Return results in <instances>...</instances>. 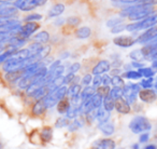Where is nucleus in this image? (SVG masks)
Returning <instances> with one entry per match:
<instances>
[{
  "instance_id": "1",
  "label": "nucleus",
  "mask_w": 157,
  "mask_h": 149,
  "mask_svg": "<svg viewBox=\"0 0 157 149\" xmlns=\"http://www.w3.org/2000/svg\"><path fill=\"white\" fill-rule=\"evenodd\" d=\"M129 129L135 134L146 133V132L152 129V124H151V122L148 121L147 118H145L143 116H137L130 121Z\"/></svg>"
},
{
  "instance_id": "2",
  "label": "nucleus",
  "mask_w": 157,
  "mask_h": 149,
  "mask_svg": "<svg viewBox=\"0 0 157 149\" xmlns=\"http://www.w3.org/2000/svg\"><path fill=\"white\" fill-rule=\"evenodd\" d=\"M157 25V14H152L148 18L141 20L140 22L132 23V24L126 25V29L129 31L141 30V29H148Z\"/></svg>"
},
{
  "instance_id": "3",
  "label": "nucleus",
  "mask_w": 157,
  "mask_h": 149,
  "mask_svg": "<svg viewBox=\"0 0 157 149\" xmlns=\"http://www.w3.org/2000/svg\"><path fill=\"white\" fill-rule=\"evenodd\" d=\"M68 93V88L65 86L59 87L58 89L54 90L53 92H51L48 96H45V102H46V107H52V106L56 105L59 101L66 97Z\"/></svg>"
},
{
  "instance_id": "4",
  "label": "nucleus",
  "mask_w": 157,
  "mask_h": 149,
  "mask_svg": "<svg viewBox=\"0 0 157 149\" xmlns=\"http://www.w3.org/2000/svg\"><path fill=\"white\" fill-rule=\"evenodd\" d=\"M26 66H28L27 59L26 61H22V59H18L16 57L12 56L11 58H9L7 62L3 63V70L7 72L16 71V70L24 69Z\"/></svg>"
},
{
  "instance_id": "5",
  "label": "nucleus",
  "mask_w": 157,
  "mask_h": 149,
  "mask_svg": "<svg viewBox=\"0 0 157 149\" xmlns=\"http://www.w3.org/2000/svg\"><path fill=\"white\" fill-rule=\"evenodd\" d=\"M46 2V0H16L14 7L22 11H30L35 8L42 6Z\"/></svg>"
},
{
  "instance_id": "6",
  "label": "nucleus",
  "mask_w": 157,
  "mask_h": 149,
  "mask_svg": "<svg viewBox=\"0 0 157 149\" xmlns=\"http://www.w3.org/2000/svg\"><path fill=\"white\" fill-rule=\"evenodd\" d=\"M38 28H39V25H38L37 23L29 22V23H27L26 25H24V26L21 27V29L17 31L16 36L20 37V38H22V39L27 40V38H28L30 35H33V34L35 33Z\"/></svg>"
},
{
  "instance_id": "7",
  "label": "nucleus",
  "mask_w": 157,
  "mask_h": 149,
  "mask_svg": "<svg viewBox=\"0 0 157 149\" xmlns=\"http://www.w3.org/2000/svg\"><path fill=\"white\" fill-rule=\"evenodd\" d=\"M154 13V9H153L152 6H146L143 5V7L141 8L140 10H138L137 12H135L133 14H131L129 16V20L131 21H139L142 20V18H148L150 15Z\"/></svg>"
},
{
  "instance_id": "8",
  "label": "nucleus",
  "mask_w": 157,
  "mask_h": 149,
  "mask_svg": "<svg viewBox=\"0 0 157 149\" xmlns=\"http://www.w3.org/2000/svg\"><path fill=\"white\" fill-rule=\"evenodd\" d=\"M115 142L111 138H100L92 144V149H115Z\"/></svg>"
},
{
  "instance_id": "9",
  "label": "nucleus",
  "mask_w": 157,
  "mask_h": 149,
  "mask_svg": "<svg viewBox=\"0 0 157 149\" xmlns=\"http://www.w3.org/2000/svg\"><path fill=\"white\" fill-rule=\"evenodd\" d=\"M156 36H157V26H154L152 28H148L145 33H143L140 37H138L136 42H139V43H148Z\"/></svg>"
},
{
  "instance_id": "10",
  "label": "nucleus",
  "mask_w": 157,
  "mask_h": 149,
  "mask_svg": "<svg viewBox=\"0 0 157 149\" xmlns=\"http://www.w3.org/2000/svg\"><path fill=\"white\" fill-rule=\"evenodd\" d=\"M139 97L144 103H153L156 101L157 94L156 91L152 90V89H143L139 92Z\"/></svg>"
},
{
  "instance_id": "11",
  "label": "nucleus",
  "mask_w": 157,
  "mask_h": 149,
  "mask_svg": "<svg viewBox=\"0 0 157 149\" xmlns=\"http://www.w3.org/2000/svg\"><path fill=\"white\" fill-rule=\"evenodd\" d=\"M114 44H116L117 46L121 48H129V46H133L136 43V40L132 37L129 36H118L113 39Z\"/></svg>"
},
{
  "instance_id": "12",
  "label": "nucleus",
  "mask_w": 157,
  "mask_h": 149,
  "mask_svg": "<svg viewBox=\"0 0 157 149\" xmlns=\"http://www.w3.org/2000/svg\"><path fill=\"white\" fill-rule=\"evenodd\" d=\"M17 9L14 7V5H9V3H1L0 5V18H9L15 15Z\"/></svg>"
},
{
  "instance_id": "13",
  "label": "nucleus",
  "mask_w": 157,
  "mask_h": 149,
  "mask_svg": "<svg viewBox=\"0 0 157 149\" xmlns=\"http://www.w3.org/2000/svg\"><path fill=\"white\" fill-rule=\"evenodd\" d=\"M46 108L48 107H46L45 97H42V99H39L35 103V105L33 106V109H31V112L35 116H42L45 112Z\"/></svg>"
},
{
  "instance_id": "14",
  "label": "nucleus",
  "mask_w": 157,
  "mask_h": 149,
  "mask_svg": "<svg viewBox=\"0 0 157 149\" xmlns=\"http://www.w3.org/2000/svg\"><path fill=\"white\" fill-rule=\"evenodd\" d=\"M115 108L117 110V112L120 114H123V115H127L130 112V105L128 104V102L126 101L125 99L121 97V99H115Z\"/></svg>"
},
{
  "instance_id": "15",
  "label": "nucleus",
  "mask_w": 157,
  "mask_h": 149,
  "mask_svg": "<svg viewBox=\"0 0 157 149\" xmlns=\"http://www.w3.org/2000/svg\"><path fill=\"white\" fill-rule=\"evenodd\" d=\"M110 68H111V65H110L109 61L102 59V61H100L94 68H93V74H94L95 76H96V74H105V72L109 71Z\"/></svg>"
},
{
  "instance_id": "16",
  "label": "nucleus",
  "mask_w": 157,
  "mask_h": 149,
  "mask_svg": "<svg viewBox=\"0 0 157 149\" xmlns=\"http://www.w3.org/2000/svg\"><path fill=\"white\" fill-rule=\"evenodd\" d=\"M71 105H70V101L67 97H63L61 101H59L57 103V111L60 115H66L68 112V110L70 109Z\"/></svg>"
},
{
  "instance_id": "17",
  "label": "nucleus",
  "mask_w": 157,
  "mask_h": 149,
  "mask_svg": "<svg viewBox=\"0 0 157 149\" xmlns=\"http://www.w3.org/2000/svg\"><path fill=\"white\" fill-rule=\"evenodd\" d=\"M98 129L102 132L105 135H112L114 133V130H115V127H114L113 123L111 122H102L98 125Z\"/></svg>"
},
{
  "instance_id": "18",
  "label": "nucleus",
  "mask_w": 157,
  "mask_h": 149,
  "mask_svg": "<svg viewBox=\"0 0 157 149\" xmlns=\"http://www.w3.org/2000/svg\"><path fill=\"white\" fill-rule=\"evenodd\" d=\"M63 11H65V6L61 5V3H58V5H55L54 7L51 8L48 15V18H56V16L60 15Z\"/></svg>"
},
{
  "instance_id": "19",
  "label": "nucleus",
  "mask_w": 157,
  "mask_h": 149,
  "mask_svg": "<svg viewBox=\"0 0 157 149\" xmlns=\"http://www.w3.org/2000/svg\"><path fill=\"white\" fill-rule=\"evenodd\" d=\"M110 118V112L107 111L105 108H98L97 109V115H96V119L99 121L100 123L102 122H107Z\"/></svg>"
},
{
  "instance_id": "20",
  "label": "nucleus",
  "mask_w": 157,
  "mask_h": 149,
  "mask_svg": "<svg viewBox=\"0 0 157 149\" xmlns=\"http://www.w3.org/2000/svg\"><path fill=\"white\" fill-rule=\"evenodd\" d=\"M22 78H23V69L16 70V71L7 72V74H6V79L10 82L17 81L18 79H22Z\"/></svg>"
},
{
  "instance_id": "21",
  "label": "nucleus",
  "mask_w": 157,
  "mask_h": 149,
  "mask_svg": "<svg viewBox=\"0 0 157 149\" xmlns=\"http://www.w3.org/2000/svg\"><path fill=\"white\" fill-rule=\"evenodd\" d=\"M95 93H96V88H94V87H86V88L84 89V90L82 91V93H81L82 102L90 99L93 95H95Z\"/></svg>"
},
{
  "instance_id": "22",
  "label": "nucleus",
  "mask_w": 157,
  "mask_h": 149,
  "mask_svg": "<svg viewBox=\"0 0 157 149\" xmlns=\"http://www.w3.org/2000/svg\"><path fill=\"white\" fill-rule=\"evenodd\" d=\"M90 34H92V30H90V27L83 26V27H80V28L76 30L75 35H76V37L80 38V39H86V38L90 37Z\"/></svg>"
},
{
  "instance_id": "23",
  "label": "nucleus",
  "mask_w": 157,
  "mask_h": 149,
  "mask_svg": "<svg viewBox=\"0 0 157 149\" xmlns=\"http://www.w3.org/2000/svg\"><path fill=\"white\" fill-rule=\"evenodd\" d=\"M102 106L107 111L110 112L111 110H113L114 107H115V99H112L110 95H108V96H105V99H103Z\"/></svg>"
},
{
  "instance_id": "24",
  "label": "nucleus",
  "mask_w": 157,
  "mask_h": 149,
  "mask_svg": "<svg viewBox=\"0 0 157 149\" xmlns=\"http://www.w3.org/2000/svg\"><path fill=\"white\" fill-rule=\"evenodd\" d=\"M102 102H103V97L100 96L99 94H97V93H95V95H93L90 97V104H92L94 109L100 108V106L102 105Z\"/></svg>"
},
{
  "instance_id": "25",
  "label": "nucleus",
  "mask_w": 157,
  "mask_h": 149,
  "mask_svg": "<svg viewBox=\"0 0 157 149\" xmlns=\"http://www.w3.org/2000/svg\"><path fill=\"white\" fill-rule=\"evenodd\" d=\"M53 137V131L50 127H45L41 132V139L44 143H48Z\"/></svg>"
},
{
  "instance_id": "26",
  "label": "nucleus",
  "mask_w": 157,
  "mask_h": 149,
  "mask_svg": "<svg viewBox=\"0 0 157 149\" xmlns=\"http://www.w3.org/2000/svg\"><path fill=\"white\" fill-rule=\"evenodd\" d=\"M50 40V34L48 31H40L39 34L35 36V41H38L39 43H46Z\"/></svg>"
},
{
  "instance_id": "27",
  "label": "nucleus",
  "mask_w": 157,
  "mask_h": 149,
  "mask_svg": "<svg viewBox=\"0 0 157 149\" xmlns=\"http://www.w3.org/2000/svg\"><path fill=\"white\" fill-rule=\"evenodd\" d=\"M80 92H81V86H78V84H72L68 89V95H69L70 99L80 96Z\"/></svg>"
},
{
  "instance_id": "28",
  "label": "nucleus",
  "mask_w": 157,
  "mask_h": 149,
  "mask_svg": "<svg viewBox=\"0 0 157 149\" xmlns=\"http://www.w3.org/2000/svg\"><path fill=\"white\" fill-rule=\"evenodd\" d=\"M17 51L18 50H12V49H9V50H7L3 53H1V54H0V64L5 63V62H7L9 58H11V57L13 56Z\"/></svg>"
},
{
  "instance_id": "29",
  "label": "nucleus",
  "mask_w": 157,
  "mask_h": 149,
  "mask_svg": "<svg viewBox=\"0 0 157 149\" xmlns=\"http://www.w3.org/2000/svg\"><path fill=\"white\" fill-rule=\"evenodd\" d=\"M129 56H130L131 58H132L135 62H140V63H141L142 61H144V59L146 58V57L143 55V53H142L141 50H135V51H132V52H131L130 54H129Z\"/></svg>"
},
{
  "instance_id": "30",
  "label": "nucleus",
  "mask_w": 157,
  "mask_h": 149,
  "mask_svg": "<svg viewBox=\"0 0 157 149\" xmlns=\"http://www.w3.org/2000/svg\"><path fill=\"white\" fill-rule=\"evenodd\" d=\"M138 71L141 74L142 77H145V78H153V76H154L155 74V70L153 69V68L148 67V68H140V69H138Z\"/></svg>"
},
{
  "instance_id": "31",
  "label": "nucleus",
  "mask_w": 157,
  "mask_h": 149,
  "mask_svg": "<svg viewBox=\"0 0 157 149\" xmlns=\"http://www.w3.org/2000/svg\"><path fill=\"white\" fill-rule=\"evenodd\" d=\"M111 84L114 87V88H121V89H124L125 84L123 79L120 77V76H113L111 79Z\"/></svg>"
},
{
  "instance_id": "32",
  "label": "nucleus",
  "mask_w": 157,
  "mask_h": 149,
  "mask_svg": "<svg viewBox=\"0 0 157 149\" xmlns=\"http://www.w3.org/2000/svg\"><path fill=\"white\" fill-rule=\"evenodd\" d=\"M110 96L114 99H121V97L124 96V91L123 89L121 88H113L111 91H110Z\"/></svg>"
},
{
  "instance_id": "33",
  "label": "nucleus",
  "mask_w": 157,
  "mask_h": 149,
  "mask_svg": "<svg viewBox=\"0 0 157 149\" xmlns=\"http://www.w3.org/2000/svg\"><path fill=\"white\" fill-rule=\"evenodd\" d=\"M17 33H2L0 31V43H7L11 38L16 36Z\"/></svg>"
},
{
  "instance_id": "34",
  "label": "nucleus",
  "mask_w": 157,
  "mask_h": 149,
  "mask_svg": "<svg viewBox=\"0 0 157 149\" xmlns=\"http://www.w3.org/2000/svg\"><path fill=\"white\" fill-rule=\"evenodd\" d=\"M123 77L127 78V79H140L142 76L139 71H136V70H128V71H126L124 74H123Z\"/></svg>"
},
{
  "instance_id": "35",
  "label": "nucleus",
  "mask_w": 157,
  "mask_h": 149,
  "mask_svg": "<svg viewBox=\"0 0 157 149\" xmlns=\"http://www.w3.org/2000/svg\"><path fill=\"white\" fill-rule=\"evenodd\" d=\"M110 91H111V89L109 88V86H105V87L102 86V87H99V88H97L96 93L105 99V96H108V95L110 94Z\"/></svg>"
},
{
  "instance_id": "36",
  "label": "nucleus",
  "mask_w": 157,
  "mask_h": 149,
  "mask_svg": "<svg viewBox=\"0 0 157 149\" xmlns=\"http://www.w3.org/2000/svg\"><path fill=\"white\" fill-rule=\"evenodd\" d=\"M120 24H123L122 18H112L107 22V26L111 27V28H113V27L117 26V25H120Z\"/></svg>"
},
{
  "instance_id": "37",
  "label": "nucleus",
  "mask_w": 157,
  "mask_h": 149,
  "mask_svg": "<svg viewBox=\"0 0 157 149\" xmlns=\"http://www.w3.org/2000/svg\"><path fill=\"white\" fill-rule=\"evenodd\" d=\"M140 86L144 89L152 88L153 87V78H145V79H143L141 81V83H140Z\"/></svg>"
},
{
  "instance_id": "38",
  "label": "nucleus",
  "mask_w": 157,
  "mask_h": 149,
  "mask_svg": "<svg viewBox=\"0 0 157 149\" xmlns=\"http://www.w3.org/2000/svg\"><path fill=\"white\" fill-rule=\"evenodd\" d=\"M70 122H69V119L68 118H61V119H58L57 122L55 123V127H67L69 125Z\"/></svg>"
},
{
  "instance_id": "39",
  "label": "nucleus",
  "mask_w": 157,
  "mask_h": 149,
  "mask_svg": "<svg viewBox=\"0 0 157 149\" xmlns=\"http://www.w3.org/2000/svg\"><path fill=\"white\" fill-rule=\"evenodd\" d=\"M96 115H97V110L96 109L90 110V112H87V114H86V120H87L88 122H94L95 119H96Z\"/></svg>"
},
{
  "instance_id": "40",
  "label": "nucleus",
  "mask_w": 157,
  "mask_h": 149,
  "mask_svg": "<svg viewBox=\"0 0 157 149\" xmlns=\"http://www.w3.org/2000/svg\"><path fill=\"white\" fill-rule=\"evenodd\" d=\"M80 68H81V65H80V63H73L69 67V69H68V74H74L78 69H80Z\"/></svg>"
},
{
  "instance_id": "41",
  "label": "nucleus",
  "mask_w": 157,
  "mask_h": 149,
  "mask_svg": "<svg viewBox=\"0 0 157 149\" xmlns=\"http://www.w3.org/2000/svg\"><path fill=\"white\" fill-rule=\"evenodd\" d=\"M124 29H126V25L120 24V25H117V26L111 28V33L112 34H118V33H121V31L124 30Z\"/></svg>"
},
{
  "instance_id": "42",
  "label": "nucleus",
  "mask_w": 157,
  "mask_h": 149,
  "mask_svg": "<svg viewBox=\"0 0 157 149\" xmlns=\"http://www.w3.org/2000/svg\"><path fill=\"white\" fill-rule=\"evenodd\" d=\"M41 18H42L41 14L36 13V14H31V15H28L26 18H25V21H26V22H30V21H39V20H41Z\"/></svg>"
},
{
  "instance_id": "43",
  "label": "nucleus",
  "mask_w": 157,
  "mask_h": 149,
  "mask_svg": "<svg viewBox=\"0 0 157 149\" xmlns=\"http://www.w3.org/2000/svg\"><path fill=\"white\" fill-rule=\"evenodd\" d=\"M68 24L71 25V26H76V25H78V23H80V18H76V16H71V18H69L67 20Z\"/></svg>"
},
{
  "instance_id": "44",
  "label": "nucleus",
  "mask_w": 157,
  "mask_h": 149,
  "mask_svg": "<svg viewBox=\"0 0 157 149\" xmlns=\"http://www.w3.org/2000/svg\"><path fill=\"white\" fill-rule=\"evenodd\" d=\"M93 83H94V88H99L101 84V77L100 74H96L94 78V80H93Z\"/></svg>"
},
{
  "instance_id": "45",
  "label": "nucleus",
  "mask_w": 157,
  "mask_h": 149,
  "mask_svg": "<svg viewBox=\"0 0 157 149\" xmlns=\"http://www.w3.org/2000/svg\"><path fill=\"white\" fill-rule=\"evenodd\" d=\"M101 83L103 84V86H109L110 83H111V78L108 76V74H105V76H102L101 77Z\"/></svg>"
},
{
  "instance_id": "46",
  "label": "nucleus",
  "mask_w": 157,
  "mask_h": 149,
  "mask_svg": "<svg viewBox=\"0 0 157 149\" xmlns=\"http://www.w3.org/2000/svg\"><path fill=\"white\" fill-rule=\"evenodd\" d=\"M90 82H92V76H90V74H86V76H84L83 80H82L83 86L88 87V84H90Z\"/></svg>"
},
{
  "instance_id": "47",
  "label": "nucleus",
  "mask_w": 157,
  "mask_h": 149,
  "mask_svg": "<svg viewBox=\"0 0 157 149\" xmlns=\"http://www.w3.org/2000/svg\"><path fill=\"white\" fill-rule=\"evenodd\" d=\"M140 3L146 6H153V5H157V0H141Z\"/></svg>"
},
{
  "instance_id": "48",
  "label": "nucleus",
  "mask_w": 157,
  "mask_h": 149,
  "mask_svg": "<svg viewBox=\"0 0 157 149\" xmlns=\"http://www.w3.org/2000/svg\"><path fill=\"white\" fill-rule=\"evenodd\" d=\"M148 137H150V135H148V133H143L140 135L139 137V142L140 143H146L148 140Z\"/></svg>"
},
{
  "instance_id": "49",
  "label": "nucleus",
  "mask_w": 157,
  "mask_h": 149,
  "mask_svg": "<svg viewBox=\"0 0 157 149\" xmlns=\"http://www.w3.org/2000/svg\"><path fill=\"white\" fill-rule=\"evenodd\" d=\"M74 76L73 74H68L67 76L65 77V83H69V82H72V80L74 79Z\"/></svg>"
},
{
  "instance_id": "50",
  "label": "nucleus",
  "mask_w": 157,
  "mask_h": 149,
  "mask_svg": "<svg viewBox=\"0 0 157 149\" xmlns=\"http://www.w3.org/2000/svg\"><path fill=\"white\" fill-rule=\"evenodd\" d=\"M131 66H133V67H137V68H143V64L140 63V62H133L132 64H131Z\"/></svg>"
},
{
  "instance_id": "51",
  "label": "nucleus",
  "mask_w": 157,
  "mask_h": 149,
  "mask_svg": "<svg viewBox=\"0 0 157 149\" xmlns=\"http://www.w3.org/2000/svg\"><path fill=\"white\" fill-rule=\"evenodd\" d=\"M136 1H141V0H120V2L122 3H132Z\"/></svg>"
},
{
  "instance_id": "52",
  "label": "nucleus",
  "mask_w": 157,
  "mask_h": 149,
  "mask_svg": "<svg viewBox=\"0 0 157 149\" xmlns=\"http://www.w3.org/2000/svg\"><path fill=\"white\" fill-rule=\"evenodd\" d=\"M8 46V44L7 43H0V53L1 52H3L5 51V49Z\"/></svg>"
},
{
  "instance_id": "53",
  "label": "nucleus",
  "mask_w": 157,
  "mask_h": 149,
  "mask_svg": "<svg viewBox=\"0 0 157 149\" xmlns=\"http://www.w3.org/2000/svg\"><path fill=\"white\" fill-rule=\"evenodd\" d=\"M63 22H65V21H63V18H59V20H57L56 22H55V24H56L57 26H59V25H63Z\"/></svg>"
},
{
  "instance_id": "54",
  "label": "nucleus",
  "mask_w": 157,
  "mask_h": 149,
  "mask_svg": "<svg viewBox=\"0 0 157 149\" xmlns=\"http://www.w3.org/2000/svg\"><path fill=\"white\" fill-rule=\"evenodd\" d=\"M152 68H153V69H154V70H156V71H157V59H156V61L153 62V64H152Z\"/></svg>"
},
{
  "instance_id": "55",
  "label": "nucleus",
  "mask_w": 157,
  "mask_h": 149,
  "mask_svg": "<svg viewBox=\"0 0 157 149\" xmlns=\"http://www.w3.org/2000/svg\"><path fill=\"white\" fill-rule=\"evenodd\" d=\"M144 149H157V147L155 146V145H148V146H146Z\"/></svg>"
},
{
  "instance_id": "56",
  "label": "nucleus",
  "mask_w": 157,
  "mask_h": 149,
  "mask_svg": "<svg viewBox=\"0 0 157 149\" xmlns=\"http://www.w3.org/2000/svg\"><path fill=\"white\" fill-rule=\"evenodd\" d=\"M151 58L154 59V61H156V59H157V53H155V54H153L152 56H151Z\"/></svg>"
},
{
  "instance_id": "57",
  "label": "nucleus",
  "mask_w": 157,
  "mask_h": 149,
  "mask_svg": "<svg viewBox=\"0 0 157 149\" xmlns=\"http://www.w3.org/2000/svg\"><path fill=\"white\" fill-rule=\"evenodd\" d=\"M132 149H139V144H135L132 145V147H131Z\"/></svg>"
},
{
  "instance_id": "58",
  "label": "nucleus",
  "mask_w": 157,
  "mask_h": 149,
  "mask_svg": "<svg viewBox=\"0 0 157 149\" xmlns=\"http://www.w3.org/2000/svg\"><path fill=\"white\" fill-rule=\"evenodd\" d=\"M7 1H12V0H0V2L1 3H6Z\"/></svg>"
},
{
  "instance_id": "59",
  "label": "nucleus",
  "mask_w": 157,
  "mask_h": 149,
  "mask_svg": "<svg viewBox=\"0 0 157 149\" xmlns=\"http://www.w3.org/2000/svg\"><path fill=\"white\" fill-rule=\"evenodd\" d=\"M154 87H155V90H156V92H157V82L154 84Z\"/></svg>"
},
{
  "instance_id": "60",
  "label": "nucleus",
  "mask_w": 157,
  "mask_h": 149,
  "mask_svg": "<svg viewBox=\"0 0 157 149\" xmlns=\"http://www.w3.org/2000/svg\"><path fill=\"white\" fill-rule=\"evenodd\" d=\"M0 149H2V144L1 143H0Z\"/></svg>"
},
{
  "instance_id": "61",
  "label": "nucleus",
  "mask_w": 157,
  "mask_h": 149,
  "mask_svg": "<svg viewBox=\"0 0 157 149\" xmlns=\"http://www.w3.org/2000/svg\"><path fill=\"white\" fill-rule=\"evenodd\" d=\"M156 82H157V77H156Z\"/></svg>"
}]
</instances>
